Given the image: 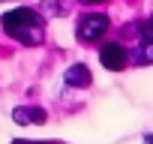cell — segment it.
<instances>
[{
	"mask_svg": "<svg viewBox=\"0 0 153 144\" xmlns=\"http://www.w3.org/2000/svg\"><path fill=\"white\" fill-rule=\"evenodd\" d=\"M0 24H3L6 33H12V36H15L18 42H24V45H36V42L42 39V24H39L36 12L27 9V6L6 12L3 18H0Z\"/></svg>",
	"mask_w": 153,
	"mask_h": 144,
	"instance_id": "1",
	"label": "cell"
},
{
	"mask_svg": "<svg viewBox=\"0 0 153 144\" xmlns=\"http://www.w3.org/2000/svg\"><path fill=\"white\" fill-rule=\"evenodd\" d=\"M147 144H153V138H147Z\"/></svg>",
	"mask_w": 153,
	"mask_h": 144,
	"instance_id": "8",
	"label": "cell"
},
{
	"mask_svg": "<svg viewBox=\"0 0 153 144\" xmlns=\"http://www.w3.org/2000/svg\"><path fill=\"white\" fill-rule=\"evenodd\" d=\"M105 30H108V15L90 12V15H84L81 24H78V39H81V42H96Z\"/></svg>",
	"mask_w": 153,
	"mask_h": 144,
	"instance_id": "2",
	"label": "cell"
},
{
	"mask_svg": "<svg viewBox=\"0 0 153 144\" xmlns=\"http://www.w3.org/2000/svg\"><path fill=\"white\" fill-rule=\"evenodd\" d=\"M81 3H102V0H81Z\"/></svg>",
	"mask_w": 153,
	"mask_h": 144,
	"instance_id": "7",
	"label": "cell"
},
{
	"mask_svg": "<svg viewBox=\"0 0 153 144\" xmlns=\"http://www.w3.org/2000/svg\"><path fill=\"white\" fill-rule=\"evenodd\" d=\"M12 120L21 123V126H27V123H42V120H45V111L24 105V108H15V111H12Z\"/></svg>",
	"mask_w": 153,
	"mask_h": 144,
	"instance_id": "5",
	"label": "cell"
},
{
	"mask_svg": "<svg viewBox=\"0 0 153 144\" xmlns=\"http://www.w3.org/2000/svg\"><path fill=\"white\" fill-rule=\"evenodd\" d=\"M66 84H69V87H87V84H90V72H87V66H84V63L69 66V69H66Z\"/></svg>",
	"mask_w": 153,
	"mask_h": 144,
	"instance_id": "4",
	"label": "cell"
},
{
	"mask_svg": "<svg viewBox=\"0 0 153 144\" xmlns=\"http://www.w3.org/2000/svg\"><path fill=\"white\" fill-rule=\"evenodd\" d=\"M99 60H102V66L105 69H114V72H120V69H126V60H129V54H126V48L123 45H105L102 51H99Z\"/></svg>",
	"mask_w": 153,
	"mask_h": 144,
	"instance_id": "3",
	"label": "cell"
},
{
	"mask_svg": "<svg viewBox=\"0 0 153 144\" xmlns=\"http://www.w3.org/2000/svg\"><path fill=\"white\" fill-rule=\"evenodd\" d=\"M144 36H153V15H150V21L144 24Z\"/></svg>",
	"mask_w": 153,
	"mask_h": 144,
	"instance_id": "6",
	"label": "cell"
}]
</instances>
